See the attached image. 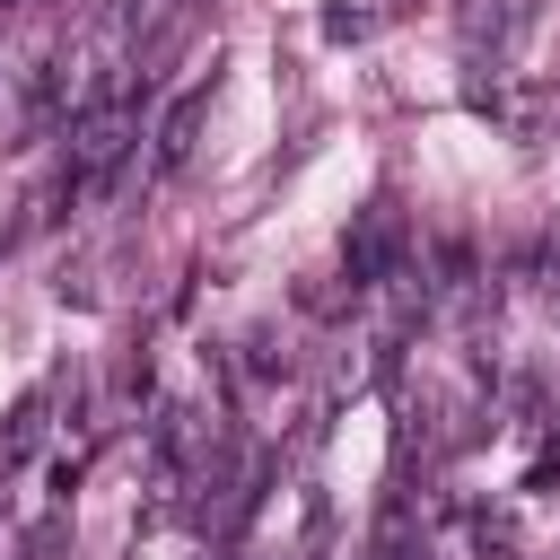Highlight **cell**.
<instances>
[{
  "instance_id": "cell-1",
  "label": "cell",
  "mask_w": 560,
  "mask_h": 560,
  "mask_svg": "<svg viewBox=\"0 0 560 560\" xmlns=\"http://www.w3.org/2000/svg\"><path fill=\"white\" fill-rule=\"evenodd\" d=\"M192 122H201V96H184V105L166 114V131H158V166H184V149H192Z\"/></svg>"
}]
</instances>
